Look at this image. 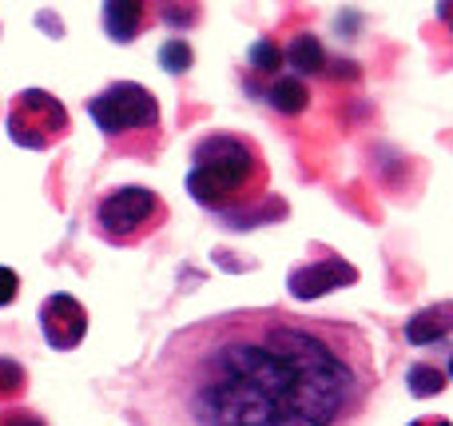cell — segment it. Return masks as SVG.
<instances>
[{
  "label": "cell",
  "mask_w": 453,
  "mask_h": 426,
  "mask_svg": "<svg viewBox=\"0 0 453 426\" xmlns=\"http://www.w3.org/2000/svg\"><path fill=\"white\" fill-rule=\"evenodd\" d=\"M0 426H48L40 411H28V407H0Z\"/></svg>",
  "instance_id": "obj_17"
},
{
  "label": "cell",
  "mask_w": 453,
  "mask_h": 426,
  "mask_svg": "<svg viewBox=\"0 0 453 426\" xmlns=\"http://www.w3.org/2000/svg\"><path fill=\"white\" fill-rule=\"evenodd\" d=\"M167 223V199L140 183H124L96 204V236L111 247H135Z\"/></svg>",
  "instance_id": "obj_4"
},
{
  "label": "cell",
  "mask_w": 453,
  "mask_h": 426,
  "mask_svg": "<svg viewBox=\"0 0 453 426\" xmlns=\"http://www.w3.org/2000/svg\"><path fill=\"white\" fill-rule=\"evenodd\" d=\"M88 116L100 128L104 140H111L116 151H135V156H156L159 148V100L151 88L116 80L104 92L88 100Z\"/></svg>",
  "instance_id": "obj_3"
},
{
  "label": "cell",
  "mask_w": 453,
  "mask_h": 426,
  "mask_svg": "<svg viewBox=\"0 0 453 426\" xmlns=\"http://www.w3.org/2000/svg\"><path fill=\"white\" fill-rule=\"evenodd\" d=\"M247 64H250V72H263V76H274V72L282 68V48L274 44V40H255L250 44V52H247Z\"/></svg>",
  "instance_id": "obj_15"
},
{
  "label": "cell",
  "mask_w": 453,
  "mask_h": 426,
  "mask_svg": "<svg viewBox=\"0 0 453 426\" xmlns=\"http://www.w3.org/2000/svg\"><path fill=\"white\" fill-rule=\"evenodd\" d=\"M266 183H271V167L250 136L207 132L191 148V167L183 188L203 212L231 215L247 204H258Z\"/></svg>",
  "instance_id": "obj_2"
},
{
  "label": "cell",
  "mask_w": 453,
  "mask_h": 426,
  "mask_svg": "<svg viewBox=\"0 0 453 426\" xmlns=\"http://www.w3.org/2000/svg\"><path fill=\"white\" fill-rule=\"evenodd\" d=\"M446 383H449V375L441 371V367H434V363H414L406 371V391L414 399H434V395H441L446 391Z\"/></svg>",
  "instance_id": "obj_12"
},
{
  "label": "cell",
  "mask_w": 453,
  "mask_h": 426,
  "mask_svg": "<svg viewBox=\"0 0 453 426\" xmlns=\"http://www.w3.org/2000/svg\"><path fill=\"white\" fill-rule=\"evenodd\" d=\"M159 4V16H164L172 28H196L203 20V0H156Z\"/></svg>",
  "instance_id": "obj_13"
},
{
  "label": "cell",
  "mask_w": 453,
  "mask_h": 426,
  "mask_svg": "<svg viewBox=\"0 0 453 426\" xmlns=\"http://www.w3.org/2000/svg\"><path fill=\"white\" fill-rule=\"evenodd\" d=\"M191 64H196V52H191L188 40H167V44L159 48V68L172 72V76L191 72Z\"/></svg>",
  "instance_id": "obj_16"
},
{
  "label": "cell",
  "mask_w": 453,
  "mask_h": 426,
  "mask_svg": "<svg viewBox=\"0 0 453 426\" xmlns=\"http://www.w3.org/2000/svg\"><path fill=\"white\" fill-rule=\"evenodd\" d=\"M350 283H358V267L346 263L342 255L322 244H311V259L295 263V267L287 271V291L306 303L322 299V295L338 291V287H350Z\"/></svg>",
  "instance_id": "obj_6"
},
{
  "label": "cell",
  "mask_w": 453,
  "mask_h": 426,
  "mask_svg": "<svg viewBox=\"0 0 453 426\" xmlns=\"http://www.w3.org/2000/svg\"><path fill=\"white\" fill-rule=\"evenodd\" d=\"M24 391H28V371H24V363L0 355V407L24 399Z\"/></svg>",
  "instance_id": "obj_14"
},
{
  "label": "cell",
  "mask_w": 453,
  "mask_h": 426,
  "mask_svg": "<svg viewBox=\"0 0 453 426\" xmlns=\"http://www.w3.org/2000/svg\"><path fill=\"white\" fill-rule=\"evenodd\" d=\"M100 20H104L108 40H116V44H135V40L159 20V4L156 0H104Z\"/></svg>",
  "instance_id": "obj_8"
},
{
  "label": "cell",
  "mask_w": 453,
  "mask_h": 426,
  "mask_svg": "<svg viewBox=\"0 0 453 426\" xmlns=\"http://www.w3.org/2000/svg\"><path fill=\"white\" fill-rule=\"evenodd\" d=\"M266 104H271L279 116H303L306 104H311V88L298 76H274L266 84Z\"/></svg>",
  "instance_id": "obj_11"
},
{
  "label": "cell",
  "mask_w": 453,
  "mask_h": 426,
  "mask_svg": "<svg viewBox=\"0 0 453 426\" xmlns=\"http://www.w3.org/2000/svg\"><path fill=\"white\" fill-rule=\"evenodd\" d=\"M449 327H453V307L449 303H434V307H422L418 315L406 319V343L410 347H441L449 343Z\"/></svg>",
  "instance_id": "obj_9"
},
{
  "label": "cell",
  "mask_w": 453,
  "mask_h": 426,
  "mask_svg": "<svg viewBox=\"0 0 453 426\" xmlns=\"http://www.w3.org/2000/svg\"><path fill=\"white\" fill-rule=\"evenodd\" d=\"M282 64H290V72L298 80L326 76V48H322V40L314 32H295L287 40V48H282Z\"/></svg>",
  "instance_id": "obj_10"
},
{
  "label": "cell",
  "mask_w": 453,
  "mask_h": 426,
  "mask_svg": "<svg viewBox=\"0 0 453 426\" xmlns=\"http://www.w3.org/2000/svg\"><path fill=\"white\" fill-rule=\"evenodd\" d=\"M8 140L24 151H48L72 132V116L52 92L24 88L8 100Z\"/></svg>",
  "instance_id": "obj_5"
},
{
  "label": "cell",
  "mask_w": 453,
  "mask_h": 426,
  "mask_svg": "<svg viewBox=\"0 0 453 426\" xmlns=\"http://www.w3.org/2000/svg\"><path fill=\"white\" fill-rule=\"evenodd\" d=\"M148 387L164 426H354L378 367L354 323L242 307L175 331Z\"/></svg>",
  "instance_id": "obj_1"
},
{
  "label": "cell",
  "mask_w": 453,
  "mask_h": 426,
  "mask_svg": "<svg viewBox=\"0 0 453 426\" xmlns=\"http://www.w3.org/2000/svg\"><path fill=\"white\" fill-rule=\"evenodd\" d=\"M20 295V275L12 267H0V307H12Z\"/></svg>",
  "instance_id": "obj_18"
},
{
  "label": "cell",
  "mask_w": 453,
  "mask_h": 426,
  "mask_svg": "<svg viewBox=\"0 0 453 426\" xmlns=\"http://www.w3.org/2000/svg\"><path fill=\"white\" fill-rule=\"evenodd\" d=\"M410 426H449L446 414H426V419H414Z\"/></svg>",
  "instance_id": "obj_19"
},
{
  "label": "cell",
  "mask_w": 453,
  "mask_h": 426,
  "mask_svg": "<svg viewBox=\"0 0 453 426\" xmlns=\"http://www.w3.org/2000/svg\"><path fill=\"white\" fill-rule=\"evenodd\" d=\"M40 335L52 351H76L88 335V307L68 291H56L40 303Z\"/></svg>",
  "instance_id": "obj_7"
}]
</instances>
